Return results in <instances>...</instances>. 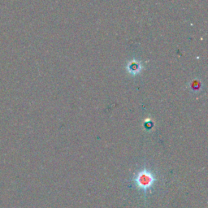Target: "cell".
<instances>
[{
    "instance_id": "6da1fadb",
    "label": "cell",
    "mask_w": 208,
    "mask_h": 208,
    "mask_svg": "<svg viewBox=\"0 0 208 208\" xmlns=\"http://www.w3.org/2000/svg\"><path fill=\"white\" fill-rule=\"evenodd\" d=\"M151 182L150 176H143V177H140V182L143 186H146L149 185Z\"/></svg>"
}]
</instances>
